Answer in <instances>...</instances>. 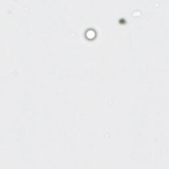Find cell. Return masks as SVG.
I'll list each match as a JSON object with an SVG mask.
<instances>
[{"label":"cell","instance_id":"1","mask_svg":"<svg viewBox=\"0 0 169 169\" xmlns=\"http://www.w3.org/2000/svg\"><path fill=\"white\" fill-rule=\"evenodd\" d=\"M84 37L89 40H92L96 38V32L95 29H89L88 30H87L85 33H84Z\"/></svg>","mask_w":169,"mask_h":169}]
</instances>
